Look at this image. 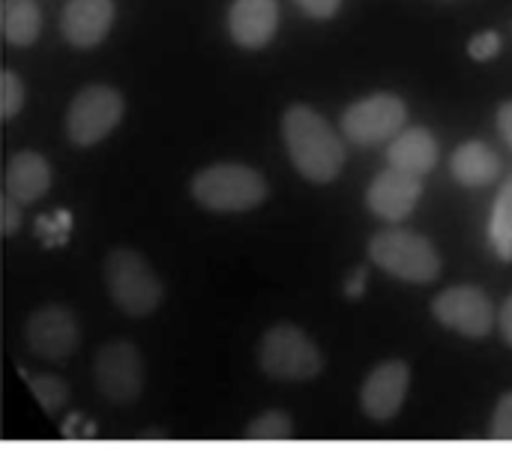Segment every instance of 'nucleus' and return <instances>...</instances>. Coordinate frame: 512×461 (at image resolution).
Wrapping results in <instances>:
<instances>
[{
  "instance_id": "nucleus-9",
  "label": "nucleus",
  "mask_w": 512,
  "mask_h": 461,
  "mask_svg": "<svg viewBox=\"0 0 512 461\" xmlns=\"http://www.w3.org/2000/svg\"><path fill=\"white\" fill-rule=\"evenodd\" d=\"M432 315L465 339H486L495 327V306L477 285H456L432 300Z\"/></svg>"
},
{
  "instance_id": "nucleus-22",
  "label": "nucleus",
  "mask_w": 512,
  "mask_h": 461,
  "mask_svg": "<svg viewBox=\"0 0 512 461\" xmlns=\"http://www.w3.org/2000/svg\"><path fill=\"white\" fill-rule=\"evenodd\" d=\"M24 99H27L24 81L12 69H3V75H0V114L6 120H12L24 108Z\"/></svg>"
},
{
  "instance_id": "nucleus-23",
  "label": "nucleus",
  "mask_w": 512,
  "mask_h": 461,
  "mask_svg": "<svg viewBox=\"0 0 512 461\" xmlns=\"http://www.w3.org/2000/svg\"><path fill=\"white\" fill-rule=\"evenodd\" d=\"M492 438L498 441H512V393L501 396L495 417H492Z\"/></svg>"
},
{
  "instance_id": "nucleus-15",
  "label": "nucleus",
  "mask_w": 512,
  "mask_h": 461,
  "mask_svg": "<svg viewBox=\"0 0 512 461\" xmlns=\"http://www.w3.org/2000/svg\"><path fill=\"white\" fill-rule=\"evenodd\" d=\"M3 186H6V195L12 201H18L21 207L36 204L51 189V165H48V159L33 153V150L15 153L6 162Z\"/></svg>"
},
{
  "instance_id": "nucleus-2",
  "label": "nucleus",
  "mask_w": 512,
  "mask_h": 461,
  "mask_svg": "<svg viewBox=\"0 0 512 461\" xmlns=\"http://www.w3.org/2000/svg\"><path fill=\"white\" fill-rule=\"evenodd\" d=\"M270 186L261 171L240 162H216L195 174L192 198L210 213H246L267 201Z\"/></svg>"
},
{
  "instance_id": "nucleus-27",
  "label": "nucleus",
  "mask_w": 512,
  "mask_h": 461,
  "mask_svg": "<svg viewBox=\"0 0 512 461\" xmlns=\"http://www.w3.org/2000/svg\"><path fill=\"white\" fill-rule=\"evenodd\" d=\"M498 132H501V138L512 147V99L498 108Z\"/></svg>"
},
{
  "instance_id": "nucleus-16",
  "label": "nucleus",
  "mask_w": 512,
  "mask_h": 461,
  "mask_svg": "<svg viewBox=\"0 0 512 461\" xmlns=\"http://www.w3.org/2000/svg\"><path fill=\"white\" fill-rule=\"evenodd\" d=\"M387 159H390L393 168H402V171H411V174L423 177L438 165V141L426 126L402 129V132L393 135Z\"/></svg>"
},
{
  "instance_id": "nucleus-7",
  "label": "nucleus",
  "mask_w": 512,
  "mask_h": 461,
  "mask_svg": "<svg viewBox=\"0 0 512 461\" xmlns=\"http://www.w3.org/2000/svg\"><path fill=\"white\" fill-rule=\"evenodd\" d=\"M144 357L132 342H105L93 360V378L99 393L111 405H132L144 393Z\"/></svg>"
},
{
  "instance_id": "nucleus-17",
  "label": "nucleus",
  "mask_w": 512,
  "mask_h": 461,
  "mask_svg": "<svg viewBox=\"0 0 512 461\" xmlns=\"http://www.w3.org/2000/svg\"><path fill=\"white\" fill-rule=\"evenodd\" d=\"M450 171H453V177L462 186L480 189V186H489L492 180H498L501 159H498V153L489 144H483V141H465V144H459L453 150Z\"/></svg>"
},
{
  "instance_id": "nucleus-21",
  "label": "nucleus",
  "mask_w": 512,
  "mask_h": 461,
  "mask_svg": "<svg viewBox=\"0 0 512 461\" xmlns=\"http://www.w3.org/2000/svg\"><path fill=\"white\" fill-rule=\"evenodd\" d=\"M246 438L252 441H288L294 438V423L282 411H270L246 426Z\"/></svg>"
},
{
  "instance_id": "nucleus-19",
  "label": "nucleus",
  "mask_w": 512,
  "mask_h": 461,
  "mask_svg": "<svg viewBox=\"0 0 512 461\" xmlns=\"http://www.w3.org/2000/svg\"><path fill=\"white\" fill-rule=\"evenodd\" d=\"M489 243L501 261H512V177L498 189L489 222Z\"/></svg>"
},
{
  "instance_id": "nucleus-1",
  "label": "nucleus",
  "mask_w": 512,
  "mask_h": 461,
  "mask_svg": "<svg viewBox=\"0 0 512 461\" xmlns=\"http://www.w3.org/2000/svg\"><path fill=\"white\" fill-rule=\"evenodd\" d=\"M282 138L294 168L312 183H333L345 165V144L309 105H294L282 117Z\"/></svg>"
},
{
  "instance_id": "nucleus-29",
  "label": "nucleus",
  "mask_w": 512,
  "mask_h": 461,
  "mask_svg": "<svg viewBox=\"0 0 512 461\" xmlns=\"http://www.w3.org/2000/svg\"><path fill=\"white\" fill-rule=\"evenodd\" d=\"M363 282H366V270H357V276L348 282V294L351 297H360L363 294Z\"/></svg>"
},
{
  "instance_id": "nucleus-4",
  "label": "nucleus",
  "mask_w": 512,
  "mask_h": 461,
  "mask_svg": "<svg viewBox=\"0 0 512 461\" xmlns=\"http://www.w3.org/2000/svg\"><path fill=\"white\" fill-rule=\"evenodd\" d=\"M369 258L387 276H396L402 282L429 285L441 276V255L432 240L405 228L378 231L369 240Z\"/></svg>"
},
{
  "instance_id": "nucleus-18",
  "label": "nucleus",
  "mask_w": 512,
  "mask_h": 461,
  "mask_svg": "<svg viewBox=\"0 0 512 461\" xmlns=\"http://www.w3.org/2000/svg\"><path fill=\"white\" fill-rule=\"evenodd\" d=\"M3 18V39L15 48H27L39 39L42 30V12L36 0H3L0 3Z\"/></svg>"
},
{
  "instance_id": "nucleus-5",
  "label": "nucleus",
  "mask_w": 512,
  "mask_h": 461,
  "mask_svg": "<svg viewBox=\"0 0 512 461\" xmlns=\"http://www.w3.org/2000/svg\"><path fill=\"white\" fill-rule=\"evenodd\" d=\"M258 366L273 381H312L324 372V354L294 324H279L264 333L258 348Z\"/></svg>"
},
{
  "instance_id": "nucleus-10",
  "label": "nucleus",
  "mask_w": 512,
  "mask_h": 461,
  "mask_svg": "<svg viewBox=\"0 0 512 461\" xmlns=\"http://www.w3.org/2000/svg\"><path fill=\"white\" fill-rule=\"evenodd\" d=\"M24 339H27V348L39 360L63 363V360H69L78 351V345H81V327H78V318H75L72 309L51 303V306L36 309L27 318Z\"/></svg>"
},
{
  "instance_id": "nucleus-24",
  "label": "nucleus",
  "mask_w": 512,
  "mask_h": 461,
  "mask_svg": "<svg viewBox=\"0 0 512 461\" xmlns=\"http://www.w3.org/2000/svg\"><path fill=\"white\" fill-rule=\"evenodd\" d=\"M468 51H471V57H474V60H492V57L501 51V36H498V33H492V30L477 33V36L471 39Z\"/></svg>"
},
{
  "instance_id": "nucleus-12",
  "label": "nucleus",
  "mask_w": 512,
  "mask_h": 461,
  "mask_svg": "<svg viewBox=\"0 0 512 461\" xmlns=\"http://www.w3.org/2000/svg\"><path fill=\"white\" fill-rule=\"evenodd\" d=\"M420 195H423V180L411 171L390 165L387 171H381L372 180V186L366 192V204L378 219L399 222L414 213V207L420 204Z\"/></svg>"
},
{
  "instance_id": "nucleus-28",
  "label": "nucleus",
  "mask_w": 512,
  "mask_h": 461,
  "mask_svg": "<svg viewBox=\"0 0 512 461\" xmlns=\"http://www.w3.org/2000/svg\"><path fill=\"white\" fill-rule=\"evenodd\" d=\"M498 327H501L504 342L512 348V294L507 297V303H504V309H501V315H498Z\"/></svg>"
},
{
  "instance_id": "nucleus-26",
  "label": "nucleus",
  "mask_w": 512,
  "mask_h": 461,
  "mask_svg": "<svg viewBox=\"0 0 512 461\" xmlns=\"http://www.w3.org/2000/svg\"><path fill=\"white\" fill-rule=\"evenodd\" d=\"M21 228V204L18 201H12L9 195L3 198V234H15Z\"/></svg>"
},
{
  "instance_id": "nucleus-14",
  "label": "nucleus",
  "mask_w": 512,
  "mask_h": 461,
  "mask_svg": "<svg viewBox=\"0 0 512 461\" xmlns=\"http://www.w3.org/2000/svg\"><path fill=\"white\" fill-rule=\"evenodd\" d=\"M279 27L276 0H234L228 9V33L240 48H264Z\"/></svg>"
},
{
  "instance_id": "nucleus-11",
  "label": "nucleus",
  "mask_w": 512,
  "mask_h": 461,
  "mask_svg": "<svg viewBox=\"0 0 512 461\" xmlns=\"http://www.w3.org/2000/svg\"><path fill=\"white\" fill-rule=\"evenodd\" d=\"M408 387H411L408 363L387 360L378 369H372V375L366 378V384L360 390V405H363L366 417L375 423H390L402 411Z\"/></svg>"
},
{
  "instance_id": "nucleus-20",
  "label": "nucleus",
  "mask_w": 512,
  "mask_h": 461,
  "mask_svg": "<svg viewBox=\"0 0 512 461\" xmlns=\"http://www.w3.org/2000/svg\"><path fill=\"white\" fill-rule=\"evenodd\" d=\"M24 375V381H27V387H30V393H33V399L39 402V408L45 411V414H60L66 405H69V387L63 384V378H57V375H45V372H21Z\"/></svg>"
},
{
  "instance_id": "nucleus-13",
  "label": "nucleus",
  "mask_w": 512,
  "mask_h": 461,
  "mask_svg": "<svg viewBox=\"0 0 512 461\" xmlns=\"http://www.w3.org/2000/svg\"><path fill=\"white\" fill-rule=\"evenodd\" d=\"M114 21V0H69L60 15L63 39L75 48H96Z\"/></svg>"
},
{
  "instance_id": "nucleus-6",
  "label": "nucleus",
  "mask_w": 512,
  "mask_h": 461,
  "mask_svg": "<svg viewBox=\"0 0 512 461\" xmlns=\"http://www.w3.org/2000/svg\"><path fill=\"white\" fill-rule=\"evenodd\" d=\"M126 114V99L108 84H90L75 93L66 111V135L75 147H93L108 138Z\"/></svg>"
},
{
  "instance_id": "nucleus-25",
  "label": "nucleus",
  "mask_w": 512,
  "mask_h": 461,
  "mask_svg": "<svg viewBox=\"0 0 512 461\" xmlns=\"http://www.w3.org/2000/svg\"><path fill=\"white\" fill-rule=\"evenodd\" d=\"M297 6L309 15V18H333L342 6V0H297Z\"/></svg>"
},
{
  "instance_id": "nucleus-3",
  "label": "nucleus",
  "mask_w": 512,
  "mask_h": 461,
  "mask_svg": "<svg viewBox=\"0 0 512 461\" xmlns=\"http://www.w3.org/2000/svg\"><path fill=\"white\" fill-rule=\"evenodd\" d=\"M105 288L111 303L129 318H147L162 303V282L135 249H114L105 258Z\"/></svg>"
},
{
  "instance_id": "nucleus-8",
  "label": "nucleus",
  "mask_w": 512,
  "mask_h": 461,
  "mask_svg": "<svg viewBox=\"0 0 512 461\" xmlns=\"http://www.w3.org/2000/svg\"><path fill=\"white\" fill-rule=\"evenodd\" d=\"M408 108L396 93H372L357 99L342 114V132L357 147H372L390 141L405 126Z\"/></svg>"
}]
</instances>
